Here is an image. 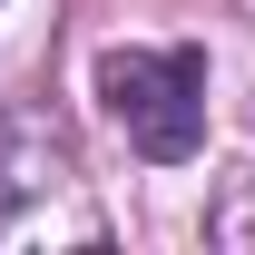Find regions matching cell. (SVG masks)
Listing matches in <instances>:
<instances>
[{"mask_svg":"<svg viewBox=\"0 0 255 255\" xmlns=\"http://www.w3.org/2000/svg\"><path fill=\"white\" fill-rule=\"evenodd\" d=\"M98 98L128 128L137 157H196L206 147V49H108L98 59Z\"/></svg>","mask_w":255,"mask_h":255,"instance_id":"1","label":"cell"}]
</instances>
